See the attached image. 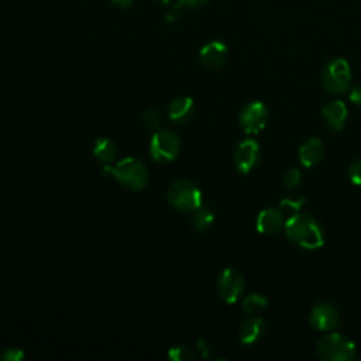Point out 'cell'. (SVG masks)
<instances>
[{"instance_id":"6da1fadb","label":"cell","mask_w":361,"mask_h":361,"mask_svg":"<svg viewBox=\"0 0 361 361\" xmlns=\"http://www.w3.org/2000/svg\"><path fill=\"white\" fill-rule=\"evenodd\" d=\"M288 240L305 250H317L324 244V231L320 223L309 213H295L283 224Z\"/></svg>"},{"instance_id":"7a4b0ae2","label":"cell","mask_w":361,"mask_h":361,"mask_svg":"<svg viewBox=\"0 0 361 361\" xmlns=\"http://www.w3.org/2000/svg\"><path fill=\"white\" fill-rule=\"evenodd\" d=\"M103 172L111 175L116 180L133 190H141L148 182L147 166L137 158L127 157L114 165L109 164L103 166Z\"/></svg>"},{"instance_id":"3957f363","label":"cell","mask_w":361,"mask_h":361,"mask_svg":"<svg viewBox=\"0 0 361 361\" xmlns=\"http://www.w3.org/2000/svg\"><path fill=\"white\" fill-rule=\"evenodd\" d=\"M316 353L323 361H350L355 358L357 347L345 334L330 331L319 338Z\"/></svg>"},{"instance_id":"277c9868","label":"cell","mask_w":361,"mask_h":361,"mask_svg":"<svg viewBox=\"0 0 361 361\" xmlns=\"http://www.w3.org/2000/svg\"><path fill=\"white\" fill-rule=\"evenodd\" d=\"M351 68L343 58L331 59L322 71V86L330 94H343L350 89Z\"/></svg>"},{"instance_id":"5b68a950","label":"cell","mask_w":361,"mask_h":361,"mask_svg":"<svg viewBox=\"0 0 361 361\" xmlns=\"http://www.w3.org/2000/svg\"><path fill=\"white\" fill-rule=\"evenodd\" d=\"M168 202L180 212H193L202 206L203 196L196 183L180 179L173 182L168 189Z\"/></svg>"},{"instance_id":"8992f818","label":"cell","mask_w":361,"mask_h":361,"mask_svg":"<svg viewBox=\"0 0 361 361\" xmlns=\"http://www.w3.org/2000/svg\"><path fill=\"white\" fill-rule=\"evenodd\" d=\"M180 151V140L169 128H159L151 138L149 154L157 162H171Z\"/></svg>"},{"instance_id":"52a82bcc","label":"cell","mask_w":361,"mask_h":361,"mask_svg":"<svg viewBox=\"0 0 361 361\" xmlns=\"http://www.w3.org/2000/svg\"><path fill=\"white\" fill-rule=\"evenodd\" d=\"M268 117V107L259 100H252L241 109L238 114V123L245 134L252 135L258 134L265 128Z\"/></svg>"},{"instance_id":"ba28073f","label":"cell","mask_w":361,"mask_h":361,"mask_svg":"<svg viewBox=\"0 0 361 361\" xmlns=\"http://www.w3.org/2000/svg\"><path fill=\"white\" fill-rule=\"evenodd\" d=\"M245 289V279L240 271L227 267L217 278V293L228 305L235 303Z\"/></svg>"},{"instance_id":"9c48e42d","label":"cell","mask_w":361,"mask_h":361,"mask_svg":"<svg viewBox=\"0 0 361 361\" xmlns=\"http://www.w3.org/2000/svg\"><path fill=\"white\" fill-rule=\"evenodd\" d=\"M259 157L261 148L258 141L254 138H245L234 149V166L240 173H248L258 165Z\"/></svg>"},{"instance_id":"30bf717a","label":"cell","mask_w":361,"mask_h":361,"mask_svg":"<svg viewBox=\"0 0 361 361\" xmlns=\"http://www.w3.org/2000/svg\"><path fill=\"white\" fill-rule=\"evenodd\" d=\"M340 322L338 309L329 302L316 303L309 313V324L317 331H330Z\"/></svg>"},{"instance_id":"8fae6325","label":"cell","mask_w":361,"mask_h":361,"mask_svg":"<svg viewBox=\"0 0 361 361\" xmlns=\"http://www.w3.org/2000/svg\"><path fill=\"white\" fill-rule=\"evenodd\" d=\"M199 59L203 66L210 69L221 68L228 59V48L221 41H210L202 47Z\"/></svg>"},{"instance_id":"7c38bea8","label":"cell","mask_w":361,"mask_h":361,"mask_svg":"<svg viewBox=\"0 0 361 361\" xmlns=\"http://www.w3.org/2000/svg\"><path fill=\"white\" fill-rule=\"evenodd\" d=\"M283 224L285 217L281 207H267L258 213L255 220L257 230L262 234H275L283 227Z\"/></svg>"},{"instance_id":"4fadbf2b","label":"cell","mask_w":361,"mask_h":361,"mask_svg":"<svg viewBox=\"0 0 361 361\" xmlns=\"http://www.w3.org/2000/svg\"><path fill=\"white\" fill-rule=\"evenodd\" d=\"M322 116L330 130L341 131L348 120V109L344 102L333 100L322 109Z\"/></svg>"},{"instance_id":"5bb4252c","label":"cell","mask_w":361,"mask_h":361,"mask_svg":"<svg viewBox=\"0 0 361 361\" xmlns=\"http://www.w3.org/2000/svg\"><path fill=\"white\" fill-rule=\"evenodd\" d=\"M324 144L320 138L312 137L299 147V161L303 166L309 168L319 164L324 157Z\"/></svg>"},{"instance_id":"9a60e30c","label":"cell","mask_w":361,"mask_h":361,"mask_svg":"<svg viewBox=\"0 0 361 361\" xmlns=\"http://www.w3.org/2000/svg\"><path fill=\"white\" fill-rule=\"evenodd\" d=\"M265 333V322L261 317L252 316L247 317L240 329H238V338L241 344H254L257 343Z\"/></svg>"},{"instance_id":"2e32d148","label":"cell","mask_w":361,"mask_h":361,"mask_svg":"<svg viewBox=\"0 0 361 361\" xmlns=\"http://www.w3.org/2000/svg\"><path fill=\"white\" fill-rule=\"evenodd\" d=\"M195 111V102L189 96H182L171 102L168 107V117L172 123L183 124L186 123Z\"/></svg>"},{"instance_id":"e0dca14e","label":"cell","mask_w":361,"mask_h":361,"mask_svg":"<svg viewBox=\"0 0 361 361\" xmlns=\"http://www.w3.org/2000/svg\"><path fill=\"white\" fill-rule=\"evenodd\" d=\"M117 154L116 144L107 138V137H100L96 140L94 147H93V155L100 161L103 165H109L114 161Z\"/></svg>"},{"instance_id":"ac0fdd59","label":"cell","mask_w":361,"mask_h":361,"mask_svg":"<svg viewBox=\"0 0 361 361\" xmlns=\"http://www.w3.org/2000/svg\"><path fill=\"white\" fill-rule=\"evenodd\" d=\"M214 223V213L207 207H197L192 214V224L197 231H206Z\"/></svg>"},{"instance_id":"d6986e66","label":"cell","mask_w":361,"mask_h":361,"mask_svg":"<svg viewBox=\"0 0 361 361\" xmlns=\"http://www.w3.org/2000/svg\"><path fill=\"white\" fill-rule=\"evenodd\" d=\"M267 306H268V298L261 293H257V292L245 296V299L243 302V310L247 314L258 313L262 309H265Z\"/></svg>"},{"instance_id":"ffe728a7","label":"cell","mask_w":361,"mask_h":361,"mask_svg":"<svg viewBox=\"0 0 361 361\" xmlns=\"http://www.w3.org/2000/svg\"><path fill=\"white\" fill-rule=\"evenodd\" d=\"M302 180V171L299 168H289L285 173H283V185L286 189L292 190L296 189L299 186Z\"/></svg>"},{"instance_id":"44dd1931","label":"cell","mask_w":361,"mask_h":361,"mask_svg":"<svg viewBox=\"0 0 361 361\" xmlns=\"http://www.w3.org/2000/svg\"><path fill=\"white\" fill-rule=\"evenodd\" d=\"M168 357L173 361H190L193 360V353L189 347L186 345H175L172 348H169L168 351Z\"/></svg>"},{"instance_id":"7402d4cb","label":"cell","mask_w":361,"mask_h":361,"mask_svg":"<svg viewBox=\"0 0 361 361\" xmlns=\"http://www.w3.org/2000/svg\"><path fill=\"white\" fill-rule=\"evenodd\" d=\"M142 120L151 130H159L161 128V113L157 109H147L142 114Z\"/></svg>"},{"instance_id":"603a6c76","label":"cell","mask_w":361,"mask_h":361,"mask_svg":"<svg viewBox=\"0 0 361 361\" xmlns=\"http://www.w3.org/2000/svg\"><path fill=\"white\" fill-rule=\"evenodd\" d=\"M305 202V199L302 197V199H299V200H292V199H282L281 200V209H282V212H283V214H289V216H292V214H295V213H298L299 212V209H300V206H302V203Z\"/></svg>"},{"instance_id":"cb8c5ba5","label":"cell","mask_w":361,"mask_h":361,"mask_svg":"<svg viewBox=\"0 0 361 361\" xmlns=\"http://www.w3.org/2000/svg\"><path fill=\"white\" fill-rule=\"evenodd\" d=\"M348 178L354 185L361 186V158L355 159L348 166Z\"/></svg>"},{"instance_id":"d4e9b609","label":"cell","mask_w":361,"mask_h":361,"mask_svg":"<svg viewBox=\"0 0 361 361\" xmlns=\"http://www.w3.org/2000/svg\"><path fill=\"white\" fill-rule=\"evenodd\" d=\"M1 358H3V360H7V361H20V360L24 358V351H23L21 348L11 347V348L4 350Z\"/></svg>"},{"instance_id":"484cf974","label":"cell","mask_w":361,"mask_h":361,"mask_svg":"<svg viewBox=\"0 0 361 361\" xmlns=\"http://www.w3.org/2000/svg\"><path fill=\"white\" fill-rule=\"evenodd\" d=\"M209 0H178L176 4H173L175 8L180 10L182 7H188V8H197L202 7L207 3Z\"/></svg>"},{"instance_id":"4316f807","label":"cell","mask_w":361,"mask_h":361,"mask_svg":"<svg viewBox=\"0 0 361 361\" xmlns=\"http://www.w3.org/2000/svg\"><path fill=\"white\" fill-rule=\"evenodd\" d=\"M348 99H350L351 103H354L357 106H361V83H357L350 89Z\"/></svg>"},{"instance_id":"83f0119b","label":"cell","mask_w":361,"mask_h":361,"mask_svg":"<svg viewBox=\"0 0 361 361\" xmlns=\"http://www.w3.org/2000/svg\"><path fill=\"white\" fill-rule=\"evenodd\" d=\"M196 347H197L199 353L202 354V357H207V355H209V353H210V345H209V343H207L204 338H199V340L196 341Z\"/></svg>"},{"instance_id":"f1b7e54d","label":"cell","mask_w":361,"mask_h":361,"mask_svg":"<svg viewBox=\"0 0 361 361\" xmlns=\"http://www.w3.org/2000/svg\"><path fill=\"white\" fill-rule=\"evenodd\" d=\"M133 1H134V0H113L114 4H117L118 7H123V8L130 7V6L133 4Z\"/></svg>"},{"instance_id":"f546056e","label":"cell","mask_w":361,"mask_h":361,"mask_svg":"<svg viewBox=\"0 0 361 361\" xmlns=\"http://www.w3.org/2000/svg\"><path fill=\"white\" fill-rule=\"evenodd\" d=\"M152 1L159 4V6H168L171 3V0H152Z\"/></svg>"}]
</instances>
